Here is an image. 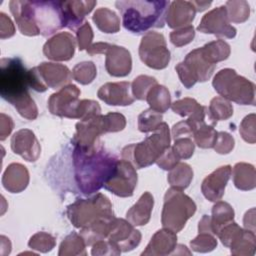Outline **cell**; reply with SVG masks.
<instances>
[{
	"mask_svg": "<svg viewBox=\"0 0 256 256\" xmlns=\"http://www.w3.org/2000/svg\"><path fill=\"white\" fill-rule=\"evenodd\" d=\"M200 49L204 59L208 63L213 65H216L218 62L226 60L231 53L230 45L222 39L206 43L204 46L200 47Z\"/></svg>",
	"mask_w": 256,
	"mask_h": 256,
	"instance_id": "cell-32",
	"label": "cell"
},
{
	"mask_svg": "<svg viewBox=\"0 0 256 256\" xmlns=\"http://www.w3.org/2000/svg\"><path fill=\"white\" fill-rule=\"evenodd\" d=\"M153 206L154 198L150 192L146 191L126 212V219L134 226H144L150 220Z\"/></svg>",
	"mask_w": 256,
	"mask_h": 256,
	"instance_id": "cell-28",
	"label": "cell"
},
{
	"mask_svg": "<svg viewBox=\"0 0 256 256\" xmlns=\"http://www.w3.org/2000/svg\"><path fill=\"white\" fill-rule=\"evenodd\" d=\"M80 89L74 84H68L56 93H53L48 99V109L51 114L76 119V109L79 103Z\"/></svg>",
	"mask_w": 256,
	"mask_h": 256,
	"instance_id": "cell-14",
	"label": "cell"
},
{
	"mask_svg": "<svg viewBox=\"0 0 256 256\" xmlns=\"http://www.w3.org/2000/svg\"><path fill=\"white\" fill-rule=\"evenodd\" d=\"M197 30L205 34H213L217 37L232 39L237 30L230 24L225 6H218L207 12L201 19Z\"/></svg>",
	"mask_w": 256,
	"mask_h": 256,
	"instance_id": "cell-15",
	"label": "cell"
},
{
	"mask_svg": "<svg viewBox=\"0 0 256 256\" xmlns=\"http://www.w3.org/2000/svg\"><path fill=\"white\" fill-rule=\"evenodd\" d=\"M93 30L88 21H85L77 30H76V41L78 44V49L80 51L86 50L93 40Z\"/></svg>",
	"mask_w": 256,
	"mask_h": 256,
	"instance_id": "cell-52",
	"label": "cell"
},
{
	"mask_svg": "<svg viewBox=\"0 0 256 256\" xmlns=\"http://www.w3.org/2000/svg\"><path fill=\"white\" fill-rule=\"evenodd\" d=\"M86 242L80 233L71 232L59 246V256H86Z\"/></svg>",
	"mask_w": 256,
	"mask_h": 256,
	"instance_id": "cell-37",
	"label": "cell"
},
{
	"mask_svg": "<svg viewBox=\"0 0 256 256\" xmlns=\"http://www.w3.org/2000/svg\"><path fill=\"white\" fill-rule=\"evenodd\" d=\"M231 170L230 165H224L204 178L201 184V191L207 200L216 202L222 199L231 176Z\"/></svg>",
	"mask_w": 256,
	"mask_h": 256,
	"instance_id": "cell-21",
	"label": "cell"
},
{
	"mask_svg": "<svg viewBox=\"0 0 256 256\" xmlns=\"http://www.w3.org/2000/svg\"><path fill=\"white\" fill-rule=\"evenodd\" d=\"M150 108L159 113L166 112L171 106V96L168 88L156 84L147 93L146 99Z\"/></svg>",
	"mask_w": 256,
	"mask_h": 256,
	"instance_id": "cell-34",
	"label": "cell"
},
{
	"mask_svg": "<svg viewBox=\"0 0 256 256\" xmlns=\"http://www.w3.org/2000/svg\"><path fill=\"white\" fill-rule=\"evenodd\" d=\"M191 3L193 4L196 12H202L204 10H206L210 5H211V1H191Z\"/></svg>",
	"mask_w": 256,
	"mask_h": 256,
	"instance_id": "cell-62",
	"label": "cell"
},
{
	"mask_svg": "<svg viewBox=\"0 0 256 256\" xmlns=\"http://www.w3.org/2000/svg\"><path fill=\"white\" fill-rule=\"evenodd\" d=\"M76 39L69 32H59L43 45L44 55L52 61H68L75 53Z\"/></svg>",
	"mask_w": 256,
	"mask_h": 256,
	"instance_id": "cell-17",
	"label": "cell"
},
{
	"mask_svg": "<svg viewBox=\"0 0 256 256\" xmlns=\"http://www.w3.org/2000/svg\"><path fill=\"white\" fill-rule=\"evenodd\" d=\"M156 84H158L157 80L152 76H137L131 83V91L133 98L137 100H145L149 90Z\"/></svg>",
	"mask_w": 256,
	"mask_h": 256,
	"instance_id": "cell-43",
	"label": "cell"
},
{
	"mask_svg": "<svg viewBox=\"0 0 256 256\" xmlns=\"http://www.w3.org/2000/svg\"><path fill=\"white\" fill-rule=\"evenodd\" d=\"M208 118L211 125L215 126L217 121L227 120L233 115V106L227 99L216 96L211 99L208 107Z\"/></svg>",
	"mask_w": 256,
	"mask_h": 256,
	"instance_id": "cell-36",
	"label": "cell"
},
{
	"mask_svg": "<svg viewBox=\"0 0 256 256\" xmlns=\"http://www.w3.org/2000/svg\"><path fill=\"white\" fill-rule=\"evenodd\" d=\"M138 181L136 168L128 161L117 160L113 174L104 183V188L118 197H131Z\"/></svg>",
	"mask_w": 256,
	"mask_h": 256,
	"instance_id": "cell-12",
	"label": "cell"
},
{
	"mask_svg": "<svg viewBox=\"0 0 256 256\" xmlns=\"http://www.w3.org/2000/svg\"><path fill=\"white\" fill-rule=\"evenodd\" d=\"M66 214L71 224L78 229L88 227L101 220L115 218L109 198L102 193H97L90 198L77 199L67 206Z\"/></svg>",
	"mask_w": 256,
	"mask_h": 256,
	"instance_id": "cell-5",
	"label": "cell"
},
{
	"mask_svg": "<svg viewBox=\"0 0 256 256\" xmlns=\"http://www.w3.org/2000/svg\"><path fill=\"white\" fill-rule=\"evenodd\" d=\"M72 157L77 186L85 195L93 194L104 186L118 160L103 147L101 141L90 149L74 147Z\"/></svg>",
	"mask_w": 256,
	"mask_h": 256,
	"instance_id": "cell-1",
	"label": "cell"
},
{
	"mask_svg": "<svg viewBox=\"0 0 256 256\" xmlns=\"http://www.w3.org/2000/svg\"><path fill=\"white\" fill-rule=\"evenodd\" d=\"M235 212L233 207L225 201H216L212 207V215L210 216L212 232L217 236L219 230L226 224L233 221Z\"/></svg>",
	"mask_w": 256,
	"mask_h": 256,
	"instance_id": "cell-31",
	"label": "cell"
},
{
	"mask_svg": "<svg viewBox=\"0 0 256 256\" xmlns=\"http://www.w3.org/2000/svg\"><path fill=\"white\" fill-rule=\"evenodd\" d=\"M217 137V131L213 125H209L206 122L201 124L193 133L194 143L203 149L213 148Z\"/></svg>",
	"mask_w": 256,
	"mask_h": 256,
	"instance_id": "cell-41",
	"label": "cell"
},
{
	"mask_svg": "<svg viewBox=\"0 0 256 256\" xmlns=\"http://www.w3.org/2000/svg\"><path fill=\"white\" fill-rule=\"evenodd\" d=\"M139 57L149 68L156 70L166 68L171 56L163 34L155 31L145 33L139 45Z\"/></svg>",
	"mask_w": 256,
	"mask_h": 256,
	"instance_id": "cell-10",
	"label": "cell"
},
{
	"mask_svg": "<svg viewBox=\"0 0 256 256\" xmlns=\"http://www.w3.org/2000/svg\"><path fill=\"white\" fill-rule=\"evenodd\" d=\"M30 88L37 92H45L48 88H62L71 81L72 72L66 65L42 62L28 70Z\"/></svg>",
	"mask_w": 256,
	"mask_h": 256,
	"instance_id": "cell-8",
	"label": "cell"
},
{
	"mask_svg": "<svg viewBox=\"0 0 256 256\" xmlns=\"http://www.w3.org/2000/svg\"><path fill=\"white\" fill-rule=\"evenodd\" d=\"M115 218L101 220L99 222H96V223L88 226V227L80 229V235L84 238L86 245L92 246L95 242H97L99 240L106 239L110 232L112 222Z\"/></svg>",
	"mask_w": 256,
	"mask_h": 256,
	"instance_id": "cell-38",
	"label": "cell"
},
{
	"mask_svg": "<svg viewBox=\"0 0 256 256\" xmlns=\"http://www.w3.org/2000/svg\"><path fill=\"white\" fill-rule=\"evenodd\" d=\"M235 187L242 191H250L256 186V171L252 164L238 162L231 170Z\"/></svg>",
	"mask_w": 256,
	"mask_h": 256,
	"instance_id": "cell-29",
	"label": "cell"
},
{
	"mask_svg": "<svg viewBox=\"0 0 256 256\" xmlns=\"http://www.w3.org/2000/svg\"><path fill=\"white\" fill-rule=\"evenodd\" d=\"M243 224L245 229L255 232V208L248 210L243 218Z\"/></svg>",
	"mask_w": 256,
	"mask_h": 256,
	"instance_id": "cell-60",
	"label": "cell"
},
{
	"mask_svg": "<svg viewBox=\"0 0 256 256\" xmlns=\"http://www.w3.org/2000/svg\"><path fill=\"white\" fill-rule=\"evenodd\" d=\"M110 43L107 42H97V43H93L91 44L87 49L86 52L89 55H96V54H104L105 51L107 50V48L109 47Z\"/></svg>",
	"mask_w": 256,
	"mask_h": 256,
	"instance_id": "cell-59",
	"label": "cell"
},
{
	"mask_svg": "<svg viewBox=\"0 0 256 256\" xmlns=\"http://www.w3.org/2000/svg\"><path fill=\"white\" fill-rule=\"evenodd\" d=\"M193 179V169L187 163L179 162L175 167H173L168 173L167 180L172 188L178 190H185L191 183Z\"/></svg>",
	"mask_w": 256,
	"mask_h": 256,
	"instance_id": "cell-35",
	"label": "cell"
},
{
	"mask_svg": "<svg viewBox=\"0 0 256 256\" xmlns=\"http://www.w3.org/2000/svg\"><path fill=\"white\" fill-rule=\"evenodd\" d=\"M216 65L208 63L201 49L196 48L190 51L185 59L175 66V70L181 83L185 88H192L197 82H206L214 73Z\"/></svg>",
	"mask_w": 256,
	"mask_h": 256,
	"instance_id": "cell-9",
	"label": "cell"
},
{
	"mask_svg": "<svg viewBox=\"0 0 256 256\" xmlns=\"http://www.w3.org/2000/svg\"><path fill=\"white\" fill-rule=\"evenodd\" d=\"M170 41L176 47H182L189 44L195 37V30L192 25L178 28L170 33Z\"/></svg>",
	"mask_w": 256,
	"mask_h": 256,
	"instance_id": "cell-47",
	"label": "cell"
},
{
	"mask_svg": "<svg viewBox=\"0 0 256 256\" xmlns=\"http://www.w3.org/2000/svg\"><path fill=\"white\" fill-rule=\"evenodd\" d=\"M195 14L196 10L191 1L176 0L169 4L165 23H167L168 27L173 29L186 27L192 23Z\"/></svg>",
	"mask_w": 256,
	"mask_h": 256,
	"instance_id": "cell-25",
	"label": "cell"
},
{
	"mask_svg": "<svg viewBox=\"0 0 256 256\" xmlns=\"http://www.w3.org/2000/svg\"><path fill=\"white\" fill-rule=\"evenodd\" d=\"M92 20L97 28L104 33H117L120 30V18L113 10L107 7L96 9Z\"/></svg>",
	"mask_w": 256,
	"mask_h": 256,
	"instance_id": "cell-30",
	"label": "cell"
},
{
	"mask_svg": "<svg viewBox=\"0 0 256 256\" xmlns=\"http://www.w3.org/2000/svg\"><path fill=\"white\" fill-rule=\"evenodd\" d=\"M234 146L235 140L231 134L224 131L217 132V137L213 148L218 154H228L233 150Z\"/></svg>",
	"mask_w": 256,
	"mask_h": 256,
	"instance_id": "cell-51",
	"label": "cell"
},
{
	"mask_svg": "<svg viewBox=\"0 0 256 256\" xmlns=\"http://www.w3.org/2000/svg\"><path fill=\"white\" fill-rule=\"evenodd\" d=\"M179 161H180V159L176 156L172 147L169 146L162 152V154L158 157V159L156 160L155 163L161 169L170 171L173 167H175L179 163Z\"/></svg>",
	"mask_w": 256,
	"mask_h": 256,
	"instance_id": "cell-55",
	"label": "cell"
},
{
	"mask_svg": "<svg viewBox=\"0 0 256 256\" xmlns=\"http://www.w3.org/2000/svg\"><path fill=\"white\" fill-rule=\"evenodd\" d=\"M215 91L228 101L240 105H255V84L240 76L234 69L224 68L212 80Z\"/></svg>",
	"mask_w": 256,
	"mask_h": 256,
	"instance_id": "cell-6",
	"label": "cell"
},
{
	"mask_svg": "<svg viewBox=\"0 0 256 256\" xmlns=\"http://www.w3.org/2000/svg\"><path fill=\"white\" fill-rule=\"evenodd\" d=\"M256 115L251 113L243 118L239 126V133L244 141L250 144H254L256 142Z\"/></svg>",
	"mask_w": 256,
	"mask_h": 256,
	"instance_id": "cell-46",
	"label": "cell"
},
{
	"mask_svg": "<svg viewBox=\"0 0 256 256\" xmlns=\"http://www.w3.org/2000/svg\"><path fill=\"white\" fill-rule=\"evenodd\" d=\"M31 5L33 21L42 36L63 28L61 1H31Z\"/></svg>",
	"mask_w": 256,
	"mask_h": 256,
	"instance_id": "cell-11",
	"label": "cell"
},
{
	"mask_svg": "<svg viewBox=\"0 0 256 256\" xmlns=\"http://www.w3.org/2000/svg\"><path fill=\"white\" fill-rule=\"evenodd\" d=\"M105 69L113 77H125L132 70V57L128 49L110 44L104 53Z\"/></svg>",
	"mask_w": 256,
	"mask_h": 256,
	"instance_id": "cell-19",
	"label": "cell"
},
{
	"mask_svg": "<svg viewBox=\"0 0 256 256\" xmlns=\"http://www.w3.org/2000/svg\"><path fill=\"white\" fill-rule=\"evenodd\" d=\"M171 109L174 113L181 117H188L187 120L195 130L203 123L207 113V107L200 105L194 98L185 97L176 100L171 104Z\"/></svg>",
	"mask_w": 256,
	"mask_h": 256,
	"instance_id": "cell-26",
	"label": "cell"
},
{
	"mask_svg": "<svg viewBox=\"0 0 256 256\" xmlns=\"http://www.w3.org/2000/svg\"><path fill=\"white\" fill-rule=\"evenodd\" d=\"M162 120L163 116L161 113L148 108L141 112L138 116V129L143 133L155 131L163 122Z\"/></svg>",
	"mask_w": 256,
	"mask_h": 256,
	"instance_id": "cell-42",
	"label": "cell"
},
{
	"mask_svg": "<svg viewBox=\"0 0 256 256\" xmlns=\"http://www.w3.org/2000/svg\"><path fill=\"white\" fill-rule=\"evenodd\" d=\"M10 144L12 151L28 162H35L40 156V143L30 129L24 128L15 132L11 137Z\"/></svg>",
	"mask_w": 256,
	"mask_h": 256,
	"instance_id": "cell-18",
	"label": "cell"
},
{
	"mask_svg": "<svg viewBox=\"0 0 256 256\" xmlns=\"http://www.w3.org/2000/svg\"><path fill=\"white\" fill-rule=\"evenodd\" d=\"M99 114H101V107L97 101L91 99H83L79 101L76 109V119L83 120Z\"/></svg>",
	"mask_w": 256,
	"mask_h": 256,
	"instance_id": "cell-49",
	"label": "cell"
},
{
	"mask_svg": "<svg viewBox=\"0 0 256 256\" xmlns=\"http://www.w3.org/2000/svg\"><path fill=\"white\" fill-rule=\"evenodd\" d=\"M130 86L131 84L126 81L108 82L99 88L97 96L110 106H128L135 100L129 92Z\"/></svg>",
	"mask_w": 256,
	"mask_h": 256,
	"instance_id": "cell-22",
	"label": "cell"
},
{
	"mask_svg": "<svg viewBox=\"0 0 256 256\" xmlns=\"http://www.w3.org/2000/svg\"><path fill=\"white\" fill-rule=\"evenodd\" d=\"M217 244L215 236L207 232H199V234L190 241L191 249L198 253L211 252L217 247Z\"/></svg>",
	"mask_w": 256,
	"mask_h": 256,
	"instance_id": "cell-45",
	"label": "cell"
},
{
	"mask_svg": "<svg viewBox=\"0 0 256 256\" xmlns=\"http://www.w3.org/2000/svg\"><path fill=\"white\" fill-rule=\"evenodd\" d=\"M227 16L230 22L243 23L250 15V6L245 0H229L225 3Z\"/></svg>",
	"mask_w": 256,
	"mask_h": 256,
	"instance_id": "cell-39",
	"label": "cell"
},
{
	"mask_svg": "<svg viewBox=\"0 0 256 256\" xmlns=\"http://www.w3.org/2000/svg\"><path fill=\"white\" fill-rule=\"evenodd\" d=\"M121 253L122 252L107 239H103L95 242L92 245V249H91V254L93 256H103V255L117 256V255H120Z\"/></svg>",
	"mask_w": 256,
	"mask_h": 256,
	"instance_id": "cell-53",
	"label": "cell"
},
{
	"mask_svg": "<svg viewBox=\"0 0 256 256\" xmlns=\"http://www.w3.org/2000/svg\"><path fill=\"white\" fill-rule=\"evenodd\" d=\"M242 228L234 221L224 225L218 232L217 236L220 239L221 243L225 246V247H230V245L232 244V242L239 236V234L241 233Z\"/></svg>",
	"mask_w": 256,
	"mask_h": 256,
	"instance_id": "cell-50",
	"label": "cell"
},
{
	"mask_svg": "<svg viewBox=\"0 0 256 256\" xmlns=\"http://www.w3.org/2000/svg\"><path fill=\"white\" fill-rule=\"evenodd\" d=\"M193 133H194V128L192 127V125L189 123L187 119L174 124L171 129V136L173 137L174 140L180 137L192 138Z\"/></svg>",
	"mask_w": 256,
	"mask_h": 256,
	"instance_id": "cell-56",
	"label": "cell"
},
{
	"mask_svg": "<svg viewBox=\"0 0 256 256\" xmlns=\"http://www.w3.org/2000/svg\"><path fill=\"white\" fill-rule=\"evenodd\" d=\"M10 11L15 19L19 31L26 36H37L39 30L36 27L32 16L31 1L12 0L9 2Z\"/></svg>",
	"mask_w": 256,
	"mask_h": 256,
	"instance_id": "cell-24",
	"label": "cell"
},
{
	"mask_svg": "<svg viewBox=\"0 0 256 256\" xmlns=\"http://www.w3.org/2000/svg\"><path fill=\"white\" fill-rule=\"evenodd\" d=\"M107 133L122 131L126 126V118L118 112H109L104 115Z\"/></svg>",
	"mask_w": 256,
	"mask_h": 256,
	"instance_id": "cell-54",
	"label": "cell"
},
{
	"mask_svg": "<svg viewBox=\"0 0 256 256\" xmlns=\"http://www.w3.org/2000/svg\"><path fill=\"white\" fill-rule=\"evenodd\" d=\"M195 202L183 191L169 188L164 195V204L161 213L163 228L175 233L180 232L188 219L196 212Z\"/></svg>",
	"mask_w": 256,
	"mask_h": 256,
	"instance_id": "cell-7",
	"label": "cell"
},
{
	"mask_svg": "<svg viewBox=\"0 0 256 256\" xmlns=\"http://www.w3.org/2000/svg\"><path fill=\"white\" fill-rule=\"evenodd\" d=\"M76 132L72 139L74 147L81 149H90L96 146L100 140L99 137L107 133L104 115H94L76 123Z\"/></svg>",
	"mask_w": 256,
	"mask_h": 256,
	"instance_id": "cell-13",
	"label": "cell"
},
{
	"mask_svg": "<svg viewBox=\"0 0 256 256\" xmlns=\"http://www.w3.org/2000/svg\"><path fill=\"white\" fill-rule=\"evenodd\" d=\"M170 141L171 137L168 124L162 122L143 141L125 146L121 151V157L130 162L136 169L145 168L156 162L162 152L170 146Z\"/></svg>",
	"mask_w": 256,
	"mask_h": 256,
	"instance_id": "cell-4",
	"label": "cell"
},
{
	"mask_svg": "<svg viewBox=\"0 0 256 256\" xmlns=\"http://www.w3.org/2000/svg\"><path fill=\"white\" fill-rule=\"evenodd\" d=\"M230 252L235 256H253L256 248L255 232L242 229L239 236L230 245Z\"/></svg>",
	"mask_w": 256,
	"mask_h": 256,
	"instance_id": "cell-33",
	"label": "cell"
},
{
	"mask_svg": "<svg viewBox=\"0 0 256 256\" xmlns=\"http://www.w3.org/2000/svg\"><path fill=\"white\" fill-rule=\"evenodd\" d=\"M141 233L127 219L115 218L112 222L107 240L113 243L121 252L136 248L141 242Z\"/></svg>",
	"mask_w": 256,
	"mask_h": 256,
	"instance_id": "cell-16",
	"label": "cell"
},
{
	"mask_svg": "<svg viewBox=\"0 0 256 256\" xmlns=\"http://www.w3.org/2000/svg\"><path fill=\"white\" fill-rule=\"evenodd\" d=\"M170 2L166 0H119L116 8L122 16V23L131 33L141 34L151 28H162Z\"/></svg>",
	"mask_w": 256,
	"mask_h": 256,
	"instance_id": "cell-3",
	"label": "cell"
},
{
	"mask_svg": "<svg viewBox=\"0 0 256 256\" xmlns=\"http://www.w3.org/2000/svg\"><path fill=\"white\" fill-rule=\"evenodd\" d=\"M171 147L179 159L185 160L193 155L195 143L190 137H180L174 140V144Z\"/></svg>",
	"mask_w": 256,
	"mask_h": 256,
	"instance_id": "cell-48",
	"label": "cell"
},
{
	"mask_svg": "<svg viewBox=\"0 0 256 256\" xmlns=\"http://www.w3.org/2000/svg\"><path fill=\"white\" fill-rule=\"evenodd\" d=\"M15 33V27L11 19L4 13L0 12V38H10Z\"/></svg>",
	"mask_w": 256,
	"mask_h": 256,
	"instance_id": "cell-57",
	"label": "cell"
},
{
	"mask_svg": "<svg viewBox=\"0 0 256 256\" xmlns=\"http://www.w3.org/2000/svg\"><path fill=\"white\" fill-rule=\"evenodd\" d=\"M177 246V235L175 232L163 228L154 233L145 250L143 256H167L173 255Z\"/></svg>",
	"mask_w": 256,
	"mask_h": 256,
	"instance_id": "cell-23",
	"label": "cell"
},
{
	"mask_svg": "<svg viewBox=\"0 0 256 256\" xmlns=\"http://www.w3.org/2000/svg\"><path fill=\"white\" fill-rule=\"evenodd\" d=\"M56 245V239L53 235L47 232H37L32 235L28 241V246L32 250H36L41 253H47L51 251Z\"/></svg>",
	"mask_w": 256,
	"mask_h": 256,
	"instance_id": "cell-44",
	"label": "cell"
},
{
	"mask_svg": "<svg viewBox=\"0 0 256 256\" xmlns=\"http://www.w3.org/2000/svg\"><path fill=\"white\" fill-rule=\"evenodd\" d=\"M29 77L23 61L18 57L0 60V95L27 120H35L38 108L29 93Z\"/></svg>",
	"mask_w": 256,
	"mask_h": 256,
	"instance_id": "cell-2",
	"label": "cell"
},
{
	"mask_svg": "<svg viewBox=\"0 0 256 256\" xmlns=\"http://www.w3.org/2000/svg\"><path fill=\"white\" fill-rule=\"evenodd\" d=\"M29 171L21 163H11L2 175V185L10 193H20L29 184Z\"/></svg>",
	"mask_w": 256,
	"mask_h": 256,
	"instance_id": "cell-27",
	"label": "cell"
},
{
	"mask_svg": "<svg viewBox=\"0 0 256 256\" xmlns=\"http://www.w3.org/2000/svg\"><path fill=\"white\" fill-rule=\"evenodd\" d=\"M198 232H207V233L213 234L209 215H204L201 218V220L199 221V223H198Z\"/></svg>",
	"mask_w": 256,
	"mask_h": 256,
	"instance_id": "cell-61",
	"label": "cell"
},
{
	"mask_svg": "<svg viewBox=\"0 0 256 256\" xmlns=\"http://www.w3.org/2000/svg\"><path fill=\"white\" fill-rule=\"evenodd\" d=\"M97 76L96 65L92 61H83L76 64L72 69V77L73 79L82 84L88 85Z\"/></svg>",
	"mask_w": 256,
	"mask_h": 256,
	"instance_id": "cell-40",
	"label": "cell"
},
{
	"mask_svg": "<svg viewBox=\"0 0 256 256\" xmlns=\"http://www.w3.org/2000/svg\"><path fill=\"white\" fill-rule=\"evenodd\" d=\"M1 120H0V140L4 141L12 132L14 128V122L12 118L4 113L0 114Z\"/></svg>",
	"mask_w": 256,
	"mask_h": 256,
	"instance_id": "cell-58",
	"label": "cell"
},
{
	"mask_svg": "<svg viewBox=\"0 0 256 256\" xmlns=\"http://www.w3.org/2000/svg\"><path fill=\"white\" fill-rule=\"evenodd\" d=\"M97 2L92 0L61 1L63 27L76 31L85 22V16L93 10Z\"/></svg>",
	"mask_w": 256,
	"mask_h": 256,
	"instance_id": "cell-20",
	"label": "cell"
}]
</instances>
